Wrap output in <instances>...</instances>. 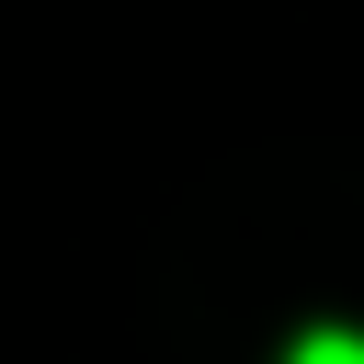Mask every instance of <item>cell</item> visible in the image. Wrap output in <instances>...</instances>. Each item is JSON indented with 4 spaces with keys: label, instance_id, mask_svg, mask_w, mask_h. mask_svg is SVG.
<instances>
[{
    "label": "cell",
    "instance_id": "obj_1",
    "mask_svg": "<svg viewBox=\"0 0 364 364\" xmlns=\"http://www.w3.org/2000/svg\"><path fill=\"white\" fill-rule=\"evenodd\" d=\"M296 364H364V341H353V330H307V341H296Z\"/></svg>",
    "mask_w": 364,
    "mask_h": 364
}]
</instances>
